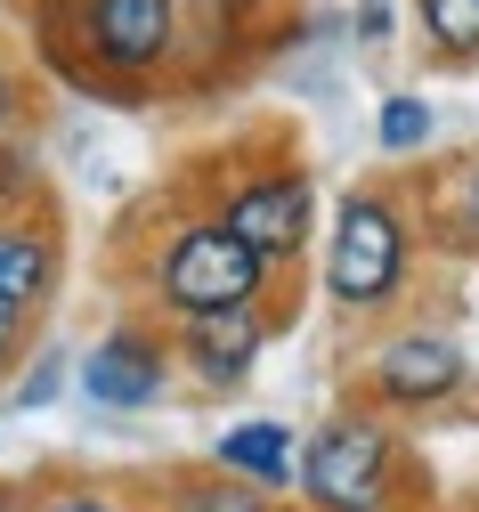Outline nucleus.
Returning <instances> with one entry per match:
<instances>
[{
  "label": "nucleus",
  "mask_w": 479,
  "mask_h": 512,
  "mask_svg": "<svg viewBox=\"0 0 479 512\" xmlns=\"http://www.w3.org/2000/svg\"><path fill=\"white\" fill-rule=\"evenodd\" d=\"M25 122H33V82L17 66H0V139H17Z\"/></svg>",
  "instance_id": "2eb2a0df"
},
{
  "label": "nucleus",
  "mask_w": 479,
  "mask_h": 512,
  "mask_svg": "<svg viewBox=\"0 0 479 512\" xmlns=\"http://www.w3.org/2000/svg\"><path fill=\"white\" fill-rule=\"evenodd\" d=\"M57 382H65V358L57 350H41L25 374H17V391H9V407H49L57 399Z\"/></svg>",
  "instance_id": "4468645a"
},
{
  "label": "nucleus",
  "mask_w": 479,
  "mask_h": 512,
  "mask_svg": "<svg viewBox=\"0 0 479 512\" xmlns=\"http://www.w3.org/2000/svg\"><path fill=\"white\" fill-rule=\"evenodd\" d=\"M33 512H122V496H106V488H57V496H41Z\"/></svg>",
  "instance_id": "6ab92c4d"
},
{
  "label": "nucleus",
  "mask_w": 479,
  "mask_h": 512,
  "mask_svg": "<svg viewBox=\"0 0 479 512\" xmlns=\"http://www.w3.org/2000/svg\"><path fill=\"white\" fill-rule=\"evenodd\" d=\"M25 179H33V147L25 139H0V212L25 196Z\"/></svg>",
  "instance_id": "f3484780"
},
{
  "label": "nucleus",
  "mask_w": 479,
  "mask_h": 512,
  "mask_svg": "<svg viewBox=\"0 0 479 512\" xmlns=\"http://www.w3.org/2000/svg\"><path fill=\"white\" fill-rule=\"evenodd\" d=\"M415 25L439 66H471L479 57V0H415Z\"/></svg>",
  "instance_id": "9b49d317"
},
{
  "label": "nucleus",
  "mask_w": 479,
  "mask_h": 512,
  "mask_svg": "<svg viewBox=\"0 0 479 512\" xmlns=\"http://www.w3.org/2000/svg\"><path fill=\"white\" fill-rule=\"evenodd\" d=\"M195 17H252V9H268V0H187Z\"/></svg>",
  "instance_id": "412c9836"
},
{
  "label": "nucleus",
  "mask_w": 479,
  "mask_h": 512,
  "mask_svg": "<svg viewBox=\"0 0 479 512\" xmlns=\"http://www.w3.org/2000/svg\"><path fill=\"white\" fill-rule=\"evenodd\" d=\"M0 512H17V504H9V496H0Z\"/></svg>",
  "instance_id": "4be33fe9"
},
{
  "label": "nucleus",
  "mask_w": 479,
  "mask_h": 512,
  "mask_svg": "<svg viewBox=\"0 0 479 512\" xmlns=\"http://www.w3.org/2000/svg\"><path fill=\"white\" fill-rule=\"evenodd\" d=\"M390 33H398V9H390V0H358V41H374V49H382Z\"/></svg>",
  "instance_id": "aec40b11"
},
{
  "label": "nucleus",
  "mask_w": 479,
  "mask_h": 512,
  "mask_svg": "<svg viewBox=\"0 0 479 512\" xmlns=\"http://www.w3.org/2000/svg\"><path fill=\"white\" fill-rule=\"evenodd\" d=\"M171 512H260V488H252V480H236V472H220V480L187 488Z\"/></svg>",
  "instance_id": "ddd939ff"
},
{
  "label": "nucleus",
  "mask_w": 479,
  "mask_h": 512,
  "mask_svg": "<svg viewBox=\"0 0 479 512\" xmlns=\"http://www.w3.org/2000/svg\"><path fill=\"white\" fill-rule=\"evenodd\" d=\"M25 342H33V309H17V301H0V374H9V366L25 358Z\"/></svg>",
  "instance_id": "a211bd4d"
},
{
  "label": "nucleus",
  "mask_w": 479,
  "mask_h": 512,
  "mask_svg": "<svg viewBox=\"0 0 479 512\" xmlns=\"http://www.w3.org/2000/svg\"><path fill=\"white\" fill-rule=\"evenodd\" d=\"M220 220L252 244V252H268V261H301L309 252V236H317V179L301 171V163H268V171H252V179H236L228 196H220Z\"/></svg>",
  "instance_id": "423d86ee"
},
{
  "label": "nucleus",
  "mask_w": 479,
  "mask_h": 512,
  "mask_svg": "<svg viewBox=\"0 0 479 512\" xmlns=\"http://www.w3.org/2000/svg\"><path fill=\"white\" fill-rule=\"evenodd\" d=\"M57 269H65V244L49 220H0V301L41 309L57 293Z\"/></svg>",
  "instance_id": "1a4fd4ad"
},
{
  "label": "nucleus",
  "mask_w": 479,
  "mask_h": 512,
  "mask_svg": "<svg viewBox=\"0 0 479 512\" xmlns=\"http://www.w3.org/2000/svg\"><path fill=\"white\" fill-rule=\"evenodd\" d=\"M147 293L163 317H203V309H244V301H268L277 293V261L252 252L220 212L212 220H179L155 261H147Z\"/></svg>",
  "instance_id": "20e7f679"
},
{
  "label": "nucleus",
  "mask_w": 479,
  "mask_h": 512,
  "mask_svg": "<svg viewBox=\"0 0 479 512\" xmlns=\"http://www.w3.org/2000/svg\"><path fill=\"white\" fill-rule=\"evenodd\" d=\"M431 139H439V114H431L415 90H390V98H382V114H374V147L406 163V155H423Z\"/></svg>",
  "instance_id": "f8f14e48"
},
{
  "label": "nucleus",
  "mask_w": 479,
  "mask_h": 512,
  "mask_svg": "<svg viewBox=\"0 0 479 512\" xmlns=\"http://www.w3.org/2000/svg\"><path fill=\"white\" fill-rule=\"evenodd\" d=\"M415 285V220L390 187H350L325 236V301L341 317H382Z\"/></svg>",
  "instance_id": "f03ea898"
},
{
  "label": "nucleus",
  "mask_w": 479,
  "mask_h": 512,
  "mask_svg": "<svg viewBox=\"0 0 479 512\" xmlns=\"http://www.w3.org/2000/svg\"><path fill=\"white\" fill-rule=\"evenodd\" d=\"M187 33V0H65V41L57 66L90 98H139L130 82H155Z\"/></svg>",
  "instance_id": "f257e3e1"
},
{
  "label": "nucleus",
  "mask_w": 479,
  "mask_h": 512,
  "mask_svg": "<svg viewBox=\"0 0 479 512\" xmlns=\"http://www.w3.org/2000/svg\"><path fill=\"white\" fill-rule=\"evenodd\" d=\"M301 504L309 512H398L406 447L382 407H341L301 439Z\"/></svg>",
  "instance_id": "7ed1b4c3"
},
{
  "label": "nucleus",
  "mask_w": 479,
  "mask_h": 512,
  "mask_svg": "<svg viewBox=\"0 0 479 512\" xmlns=\"http://www.w3.org/2000/svg\"><path fill=\"white\" fill-rule=\"evenodd\" d=\"M268 334H277V309L244 301V309H203V317H171V350L203 391H244V374L260 366Z\"/></svg>",
  "instance_id": "0eeeda50"
},
{
  "label": "nucleus",
  "mask_w": 479,
  "mask_h": 512,
  "mask_svg": "<svg viewBox=\"0 0 479 512\" xmlns=\"http://www.w3.org/2000/svg\"><path fill=\"white\" fill-rule=\"evenodd\" d=\"M171 366H179L171 334H155V326H114V334L90 342V358H82V399L106 407V415H139V407L163 399Z\"/></svg>",
  "instance_id": "6e6552de"
},
{
  "label": "nucleus",
  "mask_w": 479,
  "mask_h": 512,
  "mask_svg": "<svg viewBox=\"0 0 479 512\" xmlns=\"http://www.w3.org/2000/svg\"><path fill=\"white\" fill-rule=\"evenodd\" d=\"M455 244L463 252H479V155L463 163V179H455Z\"/></svg>",
  "instance_id": "dca6fc26"
},
{
  "label": "nucleus",
  "mask_w": 479,
  "mask_h": 512,
  "mask_svg": "<svg viewBox=\"0 0 479 512\" xmlns=\"http://www.w3.org/2000/svg\"><path fill=\"white\" fill-rule=\"evenodd\" d=\"M463 382H471V350L455 326H398L374 342L366 358V399L382 415H423V407H447L463 399Z\"/></svg>",
  "instance_id": "39448f33"
},
{
  "label": "nucleus",
  "mask_w": 479,
  "mask_h": 512,
  "mask_svg": "<svg viewBox=\"0 0 479 512\" xmlns=\"http://www.w3.org/2000/svg\"><path fill=\"white\" fill-rule=\"evenodd\" d=\"M212 464L236 472V480H252V488L268 496V488H293V480H301V447H293L285 423H236V431H220Z\"/></svg>",
  "instance_id": "9d476101"
}]
</instances>
